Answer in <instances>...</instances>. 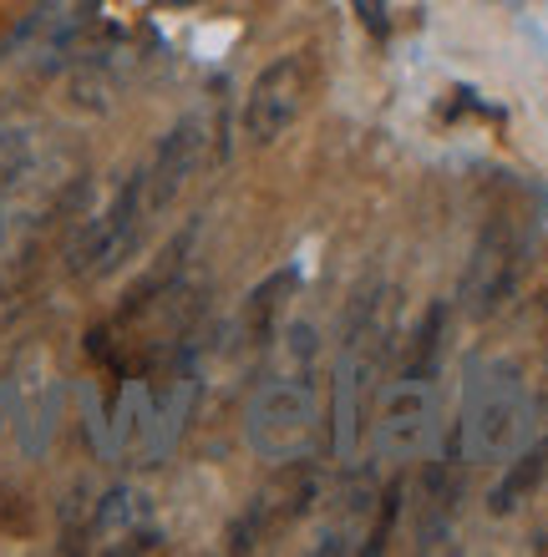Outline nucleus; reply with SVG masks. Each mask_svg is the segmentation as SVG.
<instances>
[{"mask_svg":"<svg viewBox=\"0 0 548 557\" xmlns=\"http://www.w3.org/2000/svg\"><path fill=\"white\" fill-rule=\"evenodd\" d=\"M534 436V396L508 360H467L462 451L473 467H503Z\"/></svg>","mask_w":548,"mask_h":557,"instance_id":"f257e3e1","label":"nucleus"},{"mask_svg":"<svg viewBox=\"0 0 548 557\" xmlns=\"http://www.w3.org/2000/svg\"><path fill=\"white\" fill-rule=\"evenodd\" d=\"M320 421H326V411H320L315 375L295 360V370H280V375L254 385L249 406H244V441L259 461L290 467L300 456H310Z\"/></svg>","mask_w":548,"mask_h":557,"instance_id":"f03ea898","label":"nucleus"},{"mask_svg":"<svg viewBox=\"0 0 548 557\" xmlns=\"http://www.w3.org/2000/svg\"><path fill=\"white\" fill-rule=\"evenodd\" d=\"M193 411V375L173 370L168 381H127L112 425H107V451L133 461V467H158L179 446L183 425Z\"/></svg>","mask_w":548,"mask_h":557,"instance_id":"7ed1b4c3","label":"nucleus"},{"mask_svg":"<svg viewBox=\"0 0 548 557\" xmlns=\"http://www.w3.org/2000/svg\"><path fill=\"white\" fill-rule=\"evenodd\" d=\"M148 223H153L148 193H143V177L133 173L118 193H112V203L97 208V213L82 223V234H76V244H72V274L87 278V284L92 278L118 274V269L137 253Z\"/></svg>","mask_w":548,"mask_h":557,"instance_id":"20e7f679","label":"nucleus"},{"mask_svg":"<svg viewBox=\"0 0 548 557\" xmlns=\"http://www.w3.org/2000/svg\"><path fill=\"white\" fill-rule=\"evenodd\" d=\"M437 436V381H431V370H406L397 381L386 385L381 406H376V461H412L422 456Z\"/></svg>","mask_w":548,"mask_h":557,"instance_id":"39448f33","label":"nucleus"},{"mask_svg":"<svg viewBox=\"0 0 548 557\" xmlns=\"http://www.w3.org/2000/svg\"><path fill=\"white\" fill-rule=\"evenodd\" d=\"M305 97H310V57L290 51V57L269 61L265 72L254 76L249 97H244V137L259 147L284 137L290 122L305 112Z\"/></svg>","mask_w":548,"mask_h":557,"instance_id":"423d86ee","label":"nucleus"},{"mask_svg":"<svg viewBox=\"0 0 548 557\" xmlns=\"http://www.w3.org/2000/svg\"><path fill=\"white\" fill-rule=\"evenodd\" d=\"M523 259H528V244L508 219L488 223V234L477 238L473 264H467V278H462V309L473 320H488L492 309L503 305L513 284L523 274Z\"/></svg>","mask_w":548,"mask_h":557,"instance_id":"0eeeda50","label":"nucleus"},{"mask_svg":"<svg viewBox=\"0 0 548 557\" xmlns=\"http://www.w3.org/2000/svg\"><path fill=\"white\" fill-rule=\"evenodd\" d=\"M57 411H61V381L57 366L41 345H31L11 370V416H15V436L31 456L46 451V441L57 436Z\"/></svg>","mask_w":548,"mask_h":557,"instance_id":"6e6552de","label":"nucleus"},{"mask_svg":"<svg viewBox=\"0 0 548 557\" xmlns=\"http://www.w3.org/2000/svg\"><path fill=\"white\" fill-rule=\"evenodd\" d=\"M92 11H97V0H31V11L21 15L11 36V51L31 66H51L87 30Z\"/></svg>","mask_w":548,"mask_h":557,"instance_id":"1a4fd4ad","label":"nucleus"},{"mask_svg":"<svg viewBox=\"0 0 548 557\" xmlns=\"http://www.w3.org/2000/svg\"><path fill=\"white\" fill-rule=\"evenodd\" d=\"M204 122L198 117H183L173 133L158 143V152H153L143 168H137V177H143V193H148V208L153 219L163 213L173 198H179L183 188H188V177L198 173V162H204Z\"/></svg>","mask_w":548,"mask_h":557,"instance_id":"9d476101","label":"nucleus"},{"mask_svg":"<svg viewBox=\"0 0 548 557\" xmlns=\"http://www.w3.org/2000/svg\"><path fill=\"white\" fill-rule=\"evenodd\" d=\"M370 360L356 339L345 345V355L336 360V400H330V451L336 461L356 456V436H361V406H366V385H370Z\"/></svg>","mask_w":548,"mask_h":557,"instance_id":"9b49d317","label":"nucleus"},{"mask_svg":"<svg viewBox=\"0 0 548 557\" xmlns=\"http://www.w3.org/2000/svg\"><path fill=\"white\" fill-rule=\"evenodd\" d=\"M92 543H102L107 553L158 547V532H153V502L143 497L137 486H112V492L97 502V517H92Z\"/></svg>","mask_w":548,"mask_h":557,"instance_id":"f8f14e48","label":"nucleus"},{"mask_svg":"<svg viewBox=\"0 0 548 557\" xmlns=\"http://www.w3.org/2000/svg\"><path fill=\"white\" fill-rule=\"evenodd\" d=\"M534 476H538V461H534V456H523V461H519V476H508V482L492 492V512H508V507L523 497V486L534 482Z\"/></svg>","mask_w":548,"mask_h":557,"instance_id":"ddd939ff","label":"nucleus"},{"mask_svg":"<svg viewBox=\"0 0 548 557\" xmlns=\"http://www.w3.org/2000/svg\"><path fill=\"white\" fill-rule=\"evenodd\" d=\"M361 11V21L370 26V36H386V0H351Z\"/></svg>","mask_w":548,"mask_h":557,"instance_id":"4468645a","label":"nucleus"}]
</instances>
